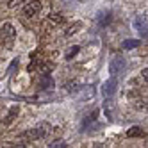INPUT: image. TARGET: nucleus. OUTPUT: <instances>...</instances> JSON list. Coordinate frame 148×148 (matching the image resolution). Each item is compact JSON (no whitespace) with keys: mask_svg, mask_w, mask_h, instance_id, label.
I'll return each mask as SVG.
<instances>
[{"mask_svg":"<svg viewBox=\"0 0 148 148\" xmlns=\"http://www.w3.org/2000/svg\"><path fill=\"white\" fill-rule=\"evenodd\" d=\"M48 129L50 127L47 125V123H43V125H39V127H36V129H32V130H29L25 136L29 137V139H39V137H43L45 134H48Z\"/></svg>","mask_w":148,"mask_h":148,"instance_id":"nucleus-2","label":"nucleus"},{"mask_svg":"<svg viewBox=\"0 0 148 148\" xmlns=\"http://www.w3.org/2000/svg\"><path fill=\"white\" fill-rule=\"evenodd\" d=\"M16 38V30L11 23H4L2 25V45H5V48L13 47V41Z\"/></svg>","mask_w":148,"mask_h":148,"instance_id":"nucleus-1","label":"nucleus"},{"mask_svg":"<svg viewBox=\"0 0 148 148\" xmlns=\"http://www.w3.org/2000/svg\"><path fill=\"white\" fill-rule=\"evenodd\" d=\"M141 77H143V80H146V82H148V68H143V71H141Z\"/></svg>","mask_w":148,"mask_h":148,"instance_id":"nucleus-14","label":"nucleus"},{"mask_svg":"<svg viewBox=\"0 0 148 148\" xmlns=\"http://www.w3.org/2000/svg\"><path fill=\"white\" fill-rule=\"evenodd\" d=\"M125 68V59L120 57V56H116L112 61H111V64H109V71L112 73V75H118V73H121Z\"/></svg>","mask_w":148,"mask_h":148,"instance_id":"nucleus-3","label":"nucleus"},{"mask_svg":"<svg viewBox=\"0 0 148 148\" xmlns=\"http://www.w3.org/2000/svg\"><path fill=\"white\" fill-rule=\"evenodd\" d=\"M127 134H129L130 137H143L145 136V132L139 129V127H132V129H129V132H127Z\"/></svg>","mask_w":148,"mask_h":148,"instance_id":"nucleus-8","label":"nucleus"},{"mask_svg":"<svg viewBox=\"0 0 148 148\" xmlns=\"http://www.w3.org/2000/svg\"><path fill=\"white\" fill-rule=\"evenodd\" d=\"M77 29H80V23H75V25H71V27L66 30V36H71L73 32H77Z\"/></svg>","mask_w":148,"mask_h":148,"instance_id":"nucleus-11","label":"nucleus"},{"mask_svg":"<svg viewBox=\"0 0 148 148\" xmlns=\"http://www.w3.org/2000/svg\"><path fill=\"white\" fill-rule=\"evenodd\" d=\"M77 52H79V47H71L68 50V54H66V59H71L73 56H77Z\"/></svg>","mask_w":148,"mask_h":148,"instance_id":"nucleus-10","label":"nucleus"},{"mask_svg":"<svg viewBox=\"0 0 148 148\" xmlns=\"http://www.w3.org/2000/svg\"><path fill=\"white\" fill-rule=\"evenodd\" d=\"M39 11H41V2H39V0H32V2H29L25 5V9H23L25 16H36Z\"/></svg>","mask_w":148,"mask_h":148,"instance_id":"nucleus-5","label":"nucleus"},{"mask_svg":"<svg viewBox=\"0 0 148 148\" xmlns=\"http://www.w3.org/2000/svg\"><path fill=\"white\" fill-rule=\"evenodd\" d=\"M139 102H141V103H136V107H137V109H148V98H146V100L141 98Z\"/></svg>","mask_w":148,"mask_h":148,"instance_id":"nucleus-12","label":"nucleus"},{"mask_svg":"<svg viewBox=\"0 0 148 148\" xmlns=\"http://www.w3.org/2000/svg\"><path fill=\"white\" fill-rule=\"evenodd\" d=\"M23 2V0H13V2H11V5H16V4H22Z\"/></svg>","mask_w":148,"mask_h":148,"instance_id":"nucleus-15","label":"nucleus"},{"mask_svg":"<svg viewBox=\"0 0 148 148\" xmlns=\"http://www.w3.org/2000/svg\"><path fill=\"white\" fill-rule=\"evenodd\" d=\"M62 146H66V145H64V141H62V139H61V141L57 139V141H54V143L50 145V148H62Z\"/></svg>","mask_w":148,"mask_h":148,"instance_id":"nucleus-13","label":"nucleus"},{"mask_svg":"<svg viewBox=\"0 0 148 148\" xmlns=\"http://www.w3.org/2000/svg\"><path fill=\"white\" fill-rule=\"evenodd\" d=\"M52 86V79L48 77V73H43V79H41V88H47Z\"/></svg>","mask_w":148,"mask_h":148,"instance_id":"nucleus-9","label":"nucleus"},{"mask_svg":"<svg viewBox=\"0 0 148 148\" xmlns=\"http://www.w3.org/2000/svg\"><path fill=\"white\" fill-rule=\"evenodd\" d=\"M134 27H136V30H139L141 34H148V18L146 16H137L134 20Z\"/></svg>","mask_w":148,"mask_h":148,"instance_id":"nucleus-6","label":"nucleus"},{"mask_svg":"<svg viewBox=\"0 0 148 148\" xmlns=\"http://www.w3.org/2000/svg\"><path fill=\"white\" fill-rule=\"evenodd\" d=\"M114 91H116V80H114V79L105 80L103 86H102V95H103V98H111L112 95H114Z\"/></svg>","mask_w":148,"mask_h":148,"instance_id":"nucleus-4","label":"nucleus"},{"mask_svg":"<svg viewBox=\"0 0 148 148\" xmlns=\"http://www.w3.org/2000/svg\"><path fill=\"white\" fill-rule=\"evenodd\" d=\"M137 45H139V39H125V41H123V48H125V50L136 48Z\"/></svg>","mask_w":148,"mask_h":148,"instance_id":"nucleus-7","label":"nucleus"}]
</instances>
